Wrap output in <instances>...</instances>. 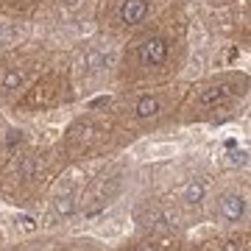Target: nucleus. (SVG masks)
Masks as SVG:
<instances>
[{"label":"nucleus","mask_w":251,"mask_h":251,"mask_svg":"<svg viewBox=\"0 0 251 251\" xmlns=\"http://www.w3.org/2000/svg\"><path fill=\"white\" fill-rule=\"evenodd\" d=\"M109 62H112V56H109V53L90 50V53H87V59H84V67H87V73H98V70H103Z\"/></svg>","instance_id":"nucleus-5"},{"label":"nucleus","mask_w":251,"mask_h":251,"mask_svg":"<svg viewBox=\"0 0 251 251\" xmlns=\"http://www.w3.org/2000/svg\"><path fill=\"white\" fill-rule=\"evenodd\" d=\"M3 87H6V90H20V87H23V73H20L17 67H9L6 75H3Z\"/></svg>","instance_id":"nucleus-8"},{"label":"nucleus","mask_w":251,"mask_h":251,"mask_svg":"<svg viewBox=\"0 0 251 251\" xmlns=\"http://www.w3.org/2000/svg\"><path fill=\"white\" fill-rule=\"evenodd\" d=\"M221 212H224L229 221H240L246 215V198L237 196V193H229V196L221 198Z\"/></svg>","instance_id":"nucleus-3"},{"label":"nucleus","mask_w":251,"mask_h":251,"mask_svg":"<svg viewBox=\"0 0 251 251\" xmlns=\"http://www.w3.org/2000/svg\"><path fill=\"white\" fill-rule=\"evenodd\" d=\"M143 251H153V249H143Z\"/></svg>","instance_id":"nucleus-15"},{"label":"nucleus","mask_w":251,"mask_h":251,"mask_svg":"<svg viewBox=\"0 0 251 251\" xmlns=\"http://www.w3.org/2000/svg\"><path fill=\"white\" fill-rule=\"evenodd\" d=\"M246 162H249V156H246V153H232V165H246Z\"/></svg>","instance_id":"nucleus-11"},{"label":"nucleus","mask_w":251,"mask_h":251,"mask_svg":"<svg viewBox=\"0 0 251 251\" xmlns=\"http://www.w3.org/2000/svg\"><path fill=\"white\" fill-rule=\"evenodd\" d=\"M165 59H168V42L162 36H151L140 45V62L145 67H159Z\"/></svg>","instance_id":"nucleus-1"},{"label":"nucleus","mask_w":251,"mask_h":251,"mask_svg":"<svg viewBox=\"0 0 251 251\" xmlns=\"http://www.w3.org/2000/svg\"><path fill=\"white\" fill-rule=\"evenodd\" d=\"M145 17H148V3L145 0H126L123 6H120V20H123L126 25H137Z\"/></svg>","instance_id":"nucleus-2"},{"label":"nucleus","mask_w":251,"mask_h":251,"mask_svg":"<svg viewBox=\"0 0 251 251\" xmlns=\"http://www.w3.org/2000/svg\"><path fill=\"white\" fill-rule=\"evenodd\" d=\"M56 212H59V215H73V212H75V201H73L70 196H59L56 198Z\"/></svg>","instance_id":"nucleus-10"},{"label":"nucleus","mask_w":251,"mask_h":251,"mask_svg":"<svg viewBox=\"0 0 251 251\" xmlns=\"http://www.w3.org/2000/svg\"><path fill=\"white\" fill-rule=\"evenodd\" d=\"M134 115L137 117H153V115H159V100L156 98H151V95H148V98H140L137 100V106H134Z\"/></svg>","instance_id":"nucleus-6"},{"label":"nucleus","mask_w":251,"mask_h":251,"mask_svg":"<svg viewBox=\"0 0 251 251\" xmlns=\"http://www.w3.org/2000/svg\"><path fill=\"white\" fill-rule=\"evenodd\" d=\"M232 95H234V87H212V90L201 92L198 103H201V106H212V103H224V100L232 98Z\"/></svg>","instance_id":"nucleus-4"},{"label":"nucleus","mask_w":251,"mask_h":251,"mask_svg":"<svg viewBox=\"0 0 251 251\" xmlns=\"http://www.w3.org/2000/svg\"><path fill=\"white\" fill-rule=\"evenodd\" d=\"M204 196H206V184L201 179L190 181L187 190H184V201H187V204H201V201H204Z\"/></svg>","instance_id":"nucleus-7"},{"label":"nucleus","mask_w":251,"mask_h":251,"mask_svg":"<svg viewBox=\"0 0 251 251\" xmlns=\"http://www.w3.org/2000/svg\"><path fill=\"white\" fill-rule=\"evenodd\" d=\"M20 140H23V134H20V131H9V140H6V143L14 145V143H20Z\"/></svg>","instance_id":"nucleus-12"},{"label":"nucleus","mask_w":251,"mask_h":251,"mask_svg":"<svg viewBox=\"0 0 251 251\" xmlns=\"http://www.w3.org/2000/svg\"><path fill=\"white\" fill-rule=\"evenodd\" d=\"M36 171H39V159H34V156H28V159L23 162V165H20L17 176H20V179H31V176H34Z\"/></svg>","instance_id":"nucleus-9"},{"label":"nucleus","mask_w":251,"mask_h":251,"mask_svg":"<svg viewBox=\"0 0 251 251\" xmlns=\"http://www.w3.org/2000/svg\"><path fill=\"white\" fill-rule=\"evenodd\" d=\"M78 3H81V0H62V6H64V9H75Z\"/></svg>","instance_id":"nucleus-13"},{"label":"nucleus","mask_w":251,"mask_h":251,"mask_svg":"<svg viewBox=\"0 0 251 251\" xmlns=\"http://www.w3.org/2000/svg\"><path fill=\"white\" fill-rule=\"evenodd\" d=\"M224 251H240V246H237V243H226Z\"/></svg>","instance_id":"nucleus-14"}]
</instances>
